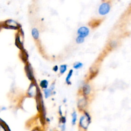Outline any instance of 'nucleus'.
<instances>
[{"label": "nucleus", "instance_id": "nucleus-2", "mask_svg": "<svg viewBox=\"0 0 131 131\" xmlns=\"http://www.w3.org/2000/svg\"><path fill=\"white\" fill-rule=\"evenodd\" d=\"M40 93L39 89L38 88L36 83L33 81L32 82L27 91V95L30 97H34L37 96Z\"/></svg>", "mask_w": 131, "mask_h": 131}, {"label": "nucleus", "instance_id": "nucleus-20", "mask_svg": "<svg viewBox=\"0 0 131 131\" xmlns=\"http://www.w3.org/2000/svg\"><path fill=\"white\" fill-rule=\"evenodd\" d=\"M58 113H59V114L60 116H63L62 115V110H61V106H60L59 107V110H58Z\"/></svg>", "mask_w": 131, "mask_h": 131}, {"label": "nucleus", "instance_id": "nucleus-11", "mask_svg": "<svg viewBox=\"0 0 131 131\" xmlns=\"http://www.w3.org/2000/svg\"><path fill=\"white\" fill-rule=\"evenodd\" d=\"M48 84H49V82H48V80H47L46 79H43L40 81V82L39 83V86L42 89H46L48 88Z\"/></svg>", "mask_w": 131, "mask_h": 131}, {"label": "nucleus", "instance_id": "nucleus-14", "mask_svg": "<svg viewBox=\"0 0 131 131\" xmlns=\"http://www.w3.org/2000/svg\"><path fill=\"white\" fill-rule=\"evenodd\" d=\"M73 70H70L69 73L68 74L67 76V77H66V82L68 84H71V82L70 81V78H71V77L72 76V73H73Z\"/></svg>", "mask_w": 131, "mask_h": 131}, {"label": "nucleus", "instance_id": "nucleus-19", "mask_svg": "<svg viewBox=\"0 0 131 131\" xmlns=\"http://www.w3.org/2000/svg\"><path fill=\"white\" fill-rule=\"evenodd\" d=\"M30 131H43V129L41 127L37 126L32 128Z\"/></svg>", "mask_w": 131, "mask_h": 131}, {"label": "nucleus", "instance_id": "nucleus-21", "mask_svg": "<svg viewBox=\"0 0 131 131\" xmlns=\"http://www.w3.org/2000/svg\"><path fill=\"white\" fill-rule=\"evenodd\" d=\"M58 70V67L57 66H55L53 68V70L55 72H57Z\"/></svg>", "mask_w": 131, "mask_h": 131}, {"label": "nucleus", "instance_id": "nucleus-3", "mask_svg": "<svg viewBox=\"0 0 131 131\" xmlns=\"http://www.w3.org/2000/svg\"><path fill=\"white\" fill-rule=\"evenodd\" d=\"M4 25L5 26V27L9 29L16 30L19 28V24L16 21L12 19H9L6 20L4 22Z\"/></svg>", "mask_w": 131, "mask_h": 131}, {"label": "nucleus", "instance_id": "nucleus-12", "mask_svg": "<svg viewBox=\"0 0 131 131\" xmlns=\"http://www.w3.org/2000/svg\"><path fill=\"white\" fill-rule=\"evenodd\" d=\"M91 88L89 85L85 84L83 86V92L85 95H88L90 93Z\"/></svg>", "mask_w": 131, "mask_h": 131}, {"label": "nucleus", "instance_id": "nucleus-16", "mask_svg": "<svg viewBox=\"0 0 131 131\" xmlns=\"http://www.w3.org/2000/svg\"><path fill=\"white\" fill-rule=\"evenodd\" d=\"M67 65L66 64H62V65H61L60 66V68H59V71H60V74H63L67 70Z\"/></svg>", "mask_w": 131, "mask_h": 131}, {"label": "nucleus", "instance_id": "nucleus-18", "mask_svg": "<svg viewBox=\"0 0 131 131\" xmlns=\"http://www.w3.org/2000/svg\"><path fill=\"white\" fill-rule=\"evenodd\" d=\"M82 63L80 62H77L76 63H75V64H74V66L73 67L76 69H79L80 68H81L82 67Z\"/></svg>", "mask_w": 131, "mask_h": 131}, {"label": "nucleus", "instance_id": "nucleus-4", "mask_svg": "<svg viewBox=\"0 0 131 131\" xmlns=\"http://www.w3.org/2000/svg\"><path fill=\"white\" fill-rule=\"evenodd\" d=\"M25 70L26 73V75L28 79L33 82V80L34 79L33 71L31 65L30 63H28L25 66Z\"/></svg>", "mask_w": 131, "mask_h": 131}, {"label": "nucleus", "instance_id": "nucleus-17", "mask_svg": "<svg viewBox=\"0 0 131 131\" xmlns=\"http://www.w3.org/2000/svg\"><path fill=\"white\" fill-rule=\"evenodd\" d=\"M84 40V37H82V36H81L79 35V36L77 37L76 40V42H77L78 43H82V42H83Z\"/></svg>", "mask_w": 131, "mask_h": 131}, {"label": "nucleus", "instance_id": "nucleus-22", "mask_svg": "<svg viewBox=\"0 0 131 131\" xmlns=\"http://www.w3.org/2000/svg\"><path fill=\"white\" fill-rule=\"evenodd\" d=\"M54 88H55V86H54V83H53L52 84H51V86H50V88H49L52 91L54 89Z\"/></svg>", "mask_w": 131, "mask_h": 131}, {"label": "nucleus", "instance_id": "nucleus-5", "mask_svg": "<svg viewBox=\"0 0 131 131\" xmlns=\"http://www.w3.org/2000/svg\"><path fill=\"white\" fill-rule=\"evenodd\" d=\"M110 10V6L107 3H102L99 7V12L101 15L106 14Z\"/></svg>", "mask_w": 131, "mask_h": 131}, {"label": "nucleus", "instance_id": "nucleus-15", "mask_svg": "<svg viewBox=\"0 0 131 131\" xmlns=\"http://www.w3.org/2000/svg\"><path fill=\"white\" fill-rule=\"evenodd\" d=\"M66 117L64 116H60L59 119V124H66Z\"/></svg>", "mask_w": 131, "mask_h": 131}, {"label": "nucleus", "instance_id": "nucleus-6", "mask_svg": "<svg viewBox=\"0 0 131 131\" xmlns=\"http://www.w3.org/2000/svg\"><path fill=\"white\" fill-rule=\"evenodd\" d=\"M0 131H11L7 123L0 117Z\"/></svg>", "mask_w": 131, "mask_h": 131}, {"label": "nucleus", "instance_id": "nucleus-1", "mask_svg": "<svg viewBox=\"0 0 131 131\" xmlns=\"http://www.w3.org/2000/svg\"><path fill=\"white\" fill-rule=\"evenodd\" d=\"M92 122V118L89 113L86 111L83 112V114L79 118L78 125L79 129L82 131H87L90 124Z\"/></svg>", "mask_w": 131, "mask_h": 131}, {"label": "nucleus", "instance_id": "nucleus-10", "mask_svg": "<svg viewBox=\"0 0 131 131\" xmlns=\"http://www.w3.org/2000/svg\"><path fill=\"white\" fill-rule=\"evenodd\" d=\"M86 104V101L85 100V99H81L79 100L78 103V106L80 109L83 108Z\"/></svg>", "mask_w": 131, "mask_h": 131}, {"label": "nucleus", "instance_id": "nucleus-13", "mask_svg": "<svg viewBox=\"0 0 131 131\" xmlns=\"http://www.w3.org/2000/svg\"><path fill=\"white\" fill-rule=\"evenodd\" d=\"M52 91L50 89H46L43 90V93L45 98H48V97H50L52 95Z\"/></svg>", "mask_w": 131, "mask_h": 131}, {"label": "nucleus", "instance_id": "nucleus-9", "mask_svg": "<svg viewBox=\"0 0 131 131\" xmlns=\"http://www.w3.org/2000/svg\"><path fill=\"white\" fill-rule=\"evenodd\" d=\"M72 119H71V124L72 125H75L76 123L77 120V114L76 111H74L72 114Z\"/></svg>", "mask_w": 131, "mask_h": 131}, {"label": "nucleus", "instance_id": "nucleus-8", "mask_svg": "<svg viewBox=\"0 0 131 131\" xmlns=\"http://www.w3.org/2000/svg\"><path fill=\"white\" fill-rule=\"evenodd\" d=\"M31 35L35 40H37L39 37V32L37 28H34L31 30Z\"/></svg>", "mask_w": 131, "mask_h": 131}, {"label": "nucleus", "instance_id": "nucleus-7", "mask_svg": "<svg viewBox=\"0 0 131 131\" xmlns=\"http://www.w3.org/2000/svg\"><path fill=\"white\" fill-rule=\"evenodd\" d=\"M78 33L79 35L85 37L88 35L89 33V30L86 27H81L78 30Z\"/></svg>", "mask_w": 131, "mask_h": 131}]
</instances>
